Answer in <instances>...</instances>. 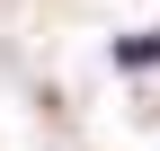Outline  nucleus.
<instances>
[{
  "instance_id": "1",
  "label": "nucleus",
  "mask_w": 160,
  "mask_h": 151,
  "mask_svg": "<svg viewBox=\"0 0 160 151\" xmlns=\"http://www.w3.org/2000/svg\"><path fill=\"white\" fill-rule=\"evenodd\" d=\"M116 62H133V71H142V62H160V36H125V45H116Z\"/></svg>"
}]
</instances>
